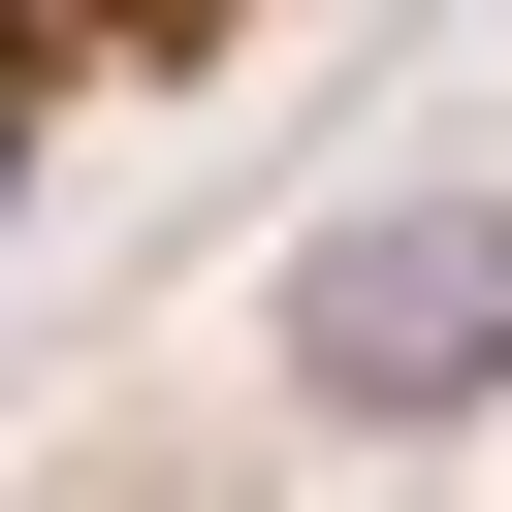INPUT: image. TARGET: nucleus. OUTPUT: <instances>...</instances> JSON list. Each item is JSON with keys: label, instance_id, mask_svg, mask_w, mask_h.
I'll return each mask as SVG.
<instances>
[{"label": "nucleus", "instance_id": "obj_1", "mask_svg": "<svg viewBox=\"0 0 512 512\" xmlns=\"http://www.w3.org/2000/svg\"><path fill=\"white\" fill-rule=\"evenodd\" d=\"M288 352H320V416H480V384H512V192H416V224H320Z\"/></svg>", "mask_w": 512, "mask_h": 512}]
</instances>
